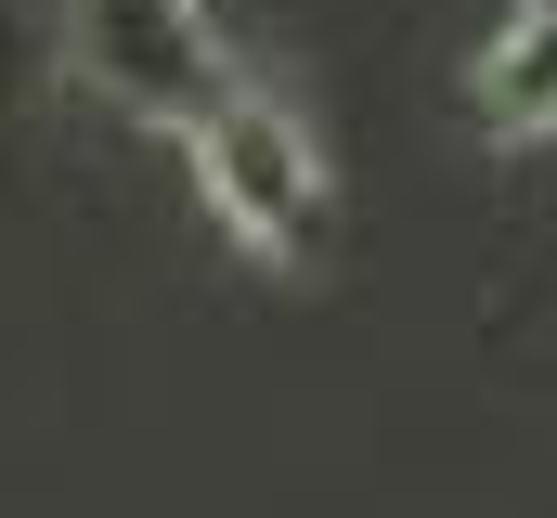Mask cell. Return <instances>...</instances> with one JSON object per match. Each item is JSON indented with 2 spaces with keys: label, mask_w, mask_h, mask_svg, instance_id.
I'll list each match as a JSON object with an SVG mask.
<instances>
[{
  "label": "cell",
  "mask_w": 557,
  "mask_h": 518,
  "mask_svg": "<svg viewBox=\"0 0 557 518\" xmlns=\"http://www.w3.org/2000/svg\"><path fill=\"white\" fill-rule=\"evenodd\" d=\"M182 156H195V195L221 208V234L247 259H324V221H337V195H324V156H311V130L285 104L273 78H221V104L182 130Z\"/></svg>",
  "instance_id": "6da1fadb"
},
{
  "label": "cell",
  "mask_w": 557,
  "mask_h": 518,
  "mask_svg": "<svg viewBox=\"0 0 557 518\" xmlns=\"http://www.w3.org/2000/svg\"><path fill=\"white\" fill-rule=\"evenodd\" d=\"M65 52H78V78L104 104H131L156 130H195L221 104V78H234L208 0H65Z\"/></svg>",
  "instance_id": "7a4b0ae2"
},
{
  "label": "cell",
  "mask_w": 557,
  "mask_h": 518,
  "mask_svg": "<svg viewBox=\"0 0 557 518\" xmlns=\"http://www.w3.org/2000/svg\"><path fill=\"white\" fill-rule=\"evenodd\" d=\"M467 118H480V143H545L557 130V0L493 13V39L467 52Z\"/></svg>",
  "instance_id": "3957f363"
}]
</instances>
